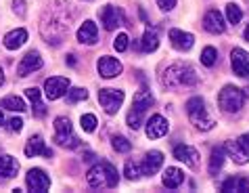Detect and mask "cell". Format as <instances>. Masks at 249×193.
<instances>
[{
  "instance_id": "obj_1",
  "label": "cell",
  "mask_w": 249,
  "mask_h": 193,
  "mask_svg": "<svg viewBox=\"0 0 249 193\" xmlns=\"http://www.w3.org/2000/svg\"><path fill=\"white\" fill-rule=\"evenodd\" d=\"M197 74L189 63H172L161 74V84L165 88H184L197 84Z\"/></svg>"
},
{
  "instance_id": "obj_2",
  "label": "cell",
  "mask_w": 249,
  "mask_h": 193,
  "mask_svg": "<svg viewBox=\"0 0 249 193\" xmlns=\"http://www.w3.org/2000/svg\"><path fill=\"white\" fill-rule=\"evenodd\" d=\"M86 181L94 189H113V187H117V181H120V178H117V170L111 166V164L101 162V164H94V166L88 170Z\"/></svg>"
},
{
  "instance_id": "obj_3",
  "label": "cell",
  "mask_w": 249,
  "mask_h": 193,
  "mask_svg": "<svg viewBox=\"0 0 249 193\" xmlns=\"http://www.w3.org/2000/svg\"><path fill=\"white\" fill-rule=\"evenodd\" d=\"M186 114H189V120L191 124H195V128L199 130H212L213 128V122L212 116L207 114V107H205V101L201 96H193V99L186 101Z\"/></svg>"
},
{
  "instance_id": "obj_4",
  "label": "cell",
  "mask_w": 249,
  "mask_h": 193,
  "mask_svg": "<svg viewBox=\"0 0 249 193\" xmlns=\"http://www.w3.org/2000/svg\"><path fill=\"white\" fill-rule=\"evenodd\" d=\"M245 99H247L245 91H241V88L228 84V86H224L222 91H220V95H218V105H220V109H222V112H226V114H237V112H241V107H243Z\"/></svg>"
},
{
  "instance_id": "obj_5",
  "label": "cell",
  "mask_w": 249,
  "mask_h": 193,
  "mask_svg": "<svg viewBox=\"0 0 249 193\" xmlns=\"http://www.w3.org/2000/svg\"><path fill=\"white\" fill-rule=\"evenodd\" d=\"M54 141H57V145H61V147H65V149H78L82 145L80 139L73 133V126H71V122H69V118H57L54 120Z\"/></svg>"
},
{
  "instance_id": "obj_6",
  "label": "cell",
  "mask_w": 249,
  "mask_h": 193,
  "mask_svg": "<svg viewBox=\"0 0 249 193\" xmlns=\"http://www.w3.org/2000/svg\"><path fill=\"white\" fill-rule=\"evenodd\" d=\"M99 103L109 116H113V114L120 112V107L124 103V91H117V88H101Z\"/></svg>"
},
{
  "instance_id": "obj_7",
  "label": "cell",
  "mask_w": 249,
  "mask_h": 193,
  "mask_svg": "<svg viewBox=\"0 0 249 193\" xmlns=\"http://www.w3.org/2000/svg\"><path fill=\"white\" fill-rule=\"evenodd\" d=\"M69 91V78H63V76H53L44 82V95L48 101H57L63 95H67Z\"/></svg>"
},
{
  "instance_id": "obj_8",
  "label": "cell",
  "mask_w": 249,
  "mask_h": 193,
  "mask_svg": "<svg viewBox=\"0 0 249 193\" xmlns=\"http://www.w3.org/2000/svg\"><path fill=\"white\" fill-rule=\"evenodd\" d=\"M99 17H101V23L107 32H113L115 27H120L124 23V13L113 4L103 6V9L99 11Z\"/></svg>"
},
{
  "instance_id": "obj_9",
  "label": "cell",
  "mask_w": 249,
  "mask_h": 193,
  "mask_svg": "<svg viewBox=\"0 0 249 193\" xmlns=\"http://www.w3.org/2000/svg\"><path fill=\"white\" fill-rule=\"evenodd\" d=\"M25 183H27V189L30 191L44 193L48 187H51V176H48L42 168H32L25 176Z\"/></svg>"
},
{
  "instance_id": "obj_10",
  "label": "cell",
  "mask_w": 249,
  "mask_h": 193,
  "mask_svg": "<svg viewBox=\"0 0 249 193\" xmlns=\"http://www.w3.org/2000/svg\"><path fill=\"white\" fill-rule=\"evenodd\" d=\"M42 65H44V61H42V57H40V53H38V51H30L21 61H19L17 74L21 76V78H25V76H30V74H34V72H38Z\"/></svg>"
},
{
  "instance_id": "obj_11",
  "label": "cell",
  "mask_w": 249,
  "mask_h": 193,
  "mask_svg": "<svg viewBox=\"0 0 249 193\" xmlns=\"http://www.w3.org/2000/svg\"><path fill=\"white\" fill-rule=\"evenodd\" d=\"M231 63H232V72L239 78H249V53L243 48H232L231 53Z\"/></svg>"
},
{
  "instance_id": "obj_12",
  "label": "cell",
  "mask_w": 249,
  "mask_h": 193,
  "mask_svg": "<svg viewBox=\"0 0 249 193\" xmlns=\"http://www.w3.org/2000/svg\"><path fill=\"white\" fill-rule=\"evenodd\" d=\"M96 70H99V74H101V78H115V76H120L122 74V63L117 61L115 57H101L99 61H96Z\"/></svg>"
},
{
  "instance_id": "obj_13",
  "label": "cell",
  "mask_w": 249,
  "mask_h": 193,
  "mask_svg": "<svg viewBox=\"0 0 249 193\" xmlns=\"http://www.w3.org/2000/svg\"><path fill=\"white\" fill-rule=\"evenodd\" d=\"M168 130H170V124L163 116L155 114L147 120V136L149 139H161V136L168 135Z\"/></svg>"
},
{
  "instance_id": "obj_14",
  "label": "cell",
  "mask_w": 249,
  "mask_h": 193,
  "mask_svg": "<svg viewBox=\"0 0 249 193\" xmlns=\"http://www.w3.org/2000/svg\"><path fill=\"white\" fill-rule=\"evenodd\" d=\"M25 155L27 157H36V155H44V157H53V151L44 145V139H42V135H34L30 136V141H27L25 145Z\"/></svg>"
},
{
  "instance_id": "obj_15",
  "label": "cell",
  "mask_w": 249,
  "mask_h": 193,
  "mask_svg": "<svg viewBox=\"0 0 249 193\" xmlns=\"http://www.w3.org/2000/svg\"><path fill=\"white\" fill-rule=\"evenodd\" d=\"M203 27L210 34H222L226 30V23H224V17H222V13L216 11V9H212V11H207L205 13V17H203Z\"/></svg>"
},
{
  "instance_id": "obj_16",
  "label": "cell",
  "mask_w": 249,
  "mask_h": 193,
  "mask_svg": "<svg viewBox=\"0 0 249 193\" xmlns=\"http://www.w3.org/2000/svg\"><path fill=\"white\" fill-rule=\"evenodd\" d=\"M78 42L82 44H88V46H92L99 42V27H96L94 21H84L80 25V30H78Z\"/></svg>"
},
{
  "instance_id": "obj_17",
  "label": "cell",
  "mask_w": 249,
  "mask_h": 193,
  "mask_svg": "<svg viewBox=\"0 0 249 193\" xmlns=\"http://www.w3.org/2000/svg\"><path fill=\"white\" fill-rule=\"evenodd\" d=\"M174 157L178 162H184L189 168H197V164H199L197 149L189 147V145H176L174 147Z\"/></svg>"
},
{
  "instance_id": "obj_18",
  "label": "cell",
  "mask_w": 249,
  "mask_h": 193,
  "mask_svg": "<svg viewBox=\"0 0 249 193\" xmlns=\"http://www.w3.org/2000/svg\"><path fill=\"white\" fill-rule=\"evenodd\" d=\"M170 42L178 51H191L193 44H195V36L182 30H170Z\"/></svg>"
},
{
  "instance_id": "obj_19",
  "label": "cell",
  "mask_w": 249,
  "mask_h": 193,
  "mask_svg": "<svg viewBox=\"0 0 249 193\" xmlns=\"http://www.w3.org/2000/svg\"><path fill=\"white\" fill-rule=\"evenodd\" d=\"M161 164H163V154L161 151H149V154L144 155V160H142L141 172L142 174H147V176H153L155 172L161 168Z\"/></svg>"
},
{
  "instance_id": "obj_20",
  "label": "cell",
  "mask_w": 249,
  "mask_h": 193,
  "mask_svg": "<svg viewBox=\"0 0 249 193\" xmlns=\"http://www.w3.org/2000/svg\"><path fill=\"white\" fill-rule=\"evenodd\" d=\"M224 151H226L228 157H231L234 164H247L249 162V149L243 147L239 141H228Z\"/></svg>"
},
{
  "instance_id": "obj_21",
  "label": "cell",
  "mask_w": 249,
  "mask_h": 193,
  "mask_svg": "<svg viewBox=\"0 0 249 193\" xmlns=\"http://www.w3.org/2000/svg\"><path fill=\"white\" fill-rule=\"evenodd\" d=\"M19 172V162L13 155L0 154V178H13Z\"/></svg>"
},
{
  "instance_id": "obj_22",
  "label": "cell",
  "mask_w": 249,
  "mask_h": 193,
  "mask_svg": "<svg viewBox=\"0 0 249 193\" xmlns=\"http://www.w3.org/2000/svg\"><path fill=\"white\" fill-rule=\"evenodd\" d=\"M153 95L147 88H141L136 95H134V101H132V109L134 112H141V114H147V109L153 105Z\"/></svg>"
},
{
  "instance_id": "obj_23",
  "label": "cell",
  "mask_w": 249,
  "mask_h": 193,
  "mask_svg": "<svg viewBox=\"0 0 249 193\" xmlns=\"http://www.w3.org/2000/svg\"><path fill=\"white\" fill-rule=\"evenodd\" d=\"M25 42H27V32L23 30V27L13 30L4 36V46L9 48V51H17V48H21Z\"/></svg>"
},
{
  "instance_id": "obj_24",
  "label": "cell",
  "mask_w": 249,
  "mask_h": 193,
  "mask_svg": "<svg viewBox=\"0 0 249 193\" xmlns=\"http://www.w3.org/2000/svg\"><path fill=\"white\" fill-rule=\"evenodd\" d=\"M182 183H184V172L180 168L170 166V168L163 170V185L168 189H178Z\"/></svg>"
},
{
  "instance_id": "obj_25",
  "label": "cell",
  "mask_w": 249,
  "mask_h": 193,
  "mask_svg": "<svg viewBox=\"0 0 249 193\" xmlns=\"http://www.w3.org/2000/svg\"><path fill=\"white\" fill-rule=\"evenodd\" d=\"M157 46H159V34L155 27H147L142 34V40H141V48L144 53H153L157 51Z\"/></svg>"
},
{
  "instance_id": "obj_26",
  "label": "cell",
  "mask_w": 249,
  "mask_h": 193,
  "mask_svg": "<svg viewBox=\"0 0 249 193\" xmlns=\"http://www.w3.org/2000/svg\"><path fill=\"white\" fill-rule=\"evenodd\" d=\"M222 191H249V176H231L222 183Z\"/></svg>"
},
{
  "instance_id": "obj_27",
  "label": "cell",
  "mask_w": 249,
  "mask_h": 193,
  "mask_svg": "<svg viewBox=\"0 0 249 193\" xmlns=\"http://www.w3.org/2000/svg\"><path fill=\"white\" fill-rule=\"evenodd\" d=\"M25 96L32 101L34 116H38V118H42V116L46 114V107H44L42 99H40V91H38V88H27V91H25Z\"/></svg>"
},
{
  "instance_id": "obj_28",
  "label": "cell",
  "mask_w": 249,
  "mask_h": 193,
  "mask_svg": "<svg viewBox=\"0 0 249 193\" xmlns=\"http://www.w3.org/2000/svg\"><path fill=\"white\" fill-rule=\"evenodd\" d=\"M224 149L222 147H213L212 154H210V174H216V172L222 168L224 164Z\"/></svg>"
},
{
  "instance_id": "obj_29",
  "label": "cell",
  "mask_w": 249,
  "mask_h": 193,
  "mask_svg": "<svg viewBox=\"0 0 249 193\" xmlns=\"http://www.w3.org/2000/svg\"><path fill=\"white\" fill-rule=\"evenodd\" d=\"M4 109H11V112H25V103L21 96H15V95H11V96H4L2 103H0Z\"/></svg>"
},
{
  "instance_id": "obj_30",
  "label": "cell",
  "mask_w": 249,
  "mask_h": 193,
  "mask_svg": "<svg viewBox=\"0 0 249 193\" xmlns=\"http://www.w3.org/2000/svg\"><path fill=\"white\" fill-rule=\"evenodd\" d=\"M226 19H228V23H232V25H237L241 23V19H243V11H241V6L239 4H226Z\"/></svg>"
},
{
  "instance_id": "obj_31",
  "label": "cell",
  "mask_w": 249,
  "mask_h": 193,
  "mask_svg": "<svg viewBox=\"0 0 249 193\" xmlns=\"http://www.w3.org/2000/svg\"><path fill=\"white\" fill-rule=\"evenodd\" d=\"M216 61H218L216 48H213V46H205L203 53H201V63H203L205 67H213V65H216Z\"/></svg>"
},
{
  "instance_id": "obj_32",
  "label": "cell",
  "mask_w": 249,
  "mask_h": 193,
  "mask_svg": "<svg viewBox=\"0 0 249 193\" xmlns=\"http://www.w3.org/2000/svg\"><path fill=\"white\" fill-rule=\"evenodd\" d=\"M111 145H113V149L117 151V154H128V151L132 149V143H130L126 136H113Z\"/></svg>"
},
{
  "instance_id": "obj_33",
  "label": "cell",
  "mask_w": 249,
  "mask_h": 193,
  "mask_svg": "<svg viewBox=\"0 0 249 193\" xmlns=\"http://www.w3.org/2000/svg\"><path fill=\"white\" fill-rule=\"evenodd\" d=\"M88 96V91L86 88H71V91H67V103H78V101H84Z\"/></svg>"
},
{
  "instance_id": "obj_34",
  "label": "cell",
  "mask_w": 249,
  "mask_h": 193,
  "mask_svg": "<svg viewBox=\"0 0 249 193\" xmlns=\"http://www.w3.org/2000/svg\"><path fill=\"white\" fill-rule=\"evenodd\" d=\"M142 120H144V114L130 109V114H128V126H130V128H132V130H138V128L142 126Z\"/></svg>"
},
{
  "instance_id": "obj_35",
  "label": "cell",
  "mask_w": 249,
  "mask_h": 193,
  "mask_svg": "<svg viewBox=\"0 0 249 193\" xmlns=\"http://www.w3.org/2000/svg\"><path fill=\"white\" fill-rule=\"evenodd\" d=\"M80 124H82V128H84V133H94V130H96V118L92 114H84V116H82Z\"/></svg>"
},
{
  "instance_id": "obj_36",
  "label": "cell",
  "mask_w": 249,
  "mask_h": 193,
  "mask_svg": "<svg viewBox=\"0 0 249 193\" xmlns=\"http://www.w3.org/2000/svg\"><path fill=\"white\" fill-rule=\"evenodd\" d=\"M124 174H126L128 181H136L138 176H141V170L134 162H126V168H124Z\"/></svg>"
},
{
  "instance_id": "obj_37",
  "label": "cell",
  "mask_w": 249,
  "mask_h": 193,
  "mask_svg": "<svg viewBox=\"0 0 249 193\" xmlns=\"http://www.w3.org/2000/svg\"><path fill=\"white\" fill-rule=\"evenodd\" d=\"M128 40H130L128 34H117V38L113 40V48L117 53H124L128 48Z\"/></svg>"
},
{
  "instance_id": "obj_38",
  "label": "cell",
  "mask_w": 249,
  "mask_h": 193,
  "mask_svg": "<svg viewBox=\"0 0 249 193\" xmlns=\"http://www.w3.org/2000/svg\"><path fill=\"white\" fill-rule=\"evenodd\" d=\"M9 130H11V133H21V130H23V120L21 118H13L9 122Z\"/></svg>"
},
{
  "instance_id": "obj_39",
  "label": "cell",
  "mask_w": 249,
  "mask_h": 193,
  "mask_svg": "<svg viewBox=\"0 0 249 193\" xmlns=\"http://www.w3.org/2000/svg\"><path fill=\"white\" fill-rule=\"evenodd\" d=\"M155 2L161 11H172L176 6V0H155Z\"/></svg>"
},
{
  "instance_id": "obj_40",
  "label": "cell",
  "mask_w": 249,
  "mask_h": 193,
  "mask_svg": "<svg viewBox=\"0 0 249 193\" xmlns=\"http://www.w3.org/2000/svg\"><path fill=\"white\" fill-rule=\"evenodd\" d=\"M13 4H15V11L19 13V15H23V13H25V11H23V4H25L23 0H13Z\"/></svg>"
},
{
  "instance_id": "obj_41",
  "label": "cell",
  "mask_w": 249,
  "mask_h": 193,
  "mask_svg": "<svg viewBox=\"0 0 249 193\" xmlns=\"http://www.w3.org/2000/svg\"><path fill=\"white\" fill-rule=\"evenodd\" d=\"M239 143L243 145V147H247V149H249V133H245L243 136H241V139H239Z\"/></svg>"
},
{
  "instance_id": "obj_42",
  "label": "cell",
  "mask_w": 249,
  "mask_h": 193,
  "mask_svg": "<svg viewBox=\"0 0 249 193\" xmlns=\"http://www.w3.org/2000/svg\"><path fill=\"white\" fill-rule=\"evenodd\" d=\"M243 36H245V40H247V42H249V25L245 27V34H243Z\"/></svg>"
},
{
  "instance_id": "obj_43",
  "label": "cell",
  "mask_w": 249,
  "mask_h": 193,
  "mask_svg": "<svg viewBox=\"0 0 249 193\" xmlns=\"http://www.w3.org/2000/svg\"><path fill=\"white\" fill-rule=\"evenodd\" d=\"M4 124V116H2V109H0V126Z\"/></svg>"
},
{
  "instance_id": "obj_44",
  "label": "cell",
  "mask_w": 249,
  "mask_h": 193,
  "mask_svg": "<svg viewBox=\"0 0 249 193\" xmlns=\"http://www.w3.org/2000/svg\"><path fill=\"white\" fill-rule=\"evenodd\" d=\"M2 82H4V74H2V70H0V86H2Z\"/></svg>"
}]
</instances>
